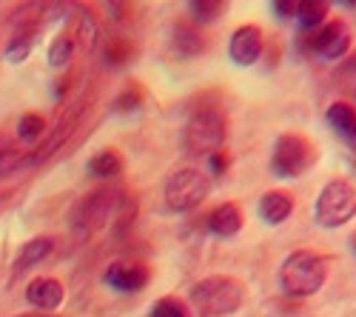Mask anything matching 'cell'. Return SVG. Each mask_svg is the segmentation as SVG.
<instances>
[{"instance_id":"1","label":"cell","mask_w":356,"mask_h":317,"mask_svg":"<svg viewBox=\"0 0 356 317\" xmlns=\"http://www.w3.org/2000/svg\"><path fill=\"white\" fill-rule=\"evenodd\" d=\"M245 303V283L231 275H211L191 286L188 309L197 317H231Z\"/></svg>"},{"instance_id":"2","label":"cell","mask_w":356,"mask_h":317,"mask_svg":"<svg viewBox=\"0 0 356 317\" xmlns=\"http://www.w3.org/2000/svg\"><path fill=\"white\" fill-rule=\"evenodd\" d=\"M325 280H328V257L311 249L291 252L280 266V289L288 297H311L322 289Z\"/></svg>"},{"instance_id":"3","label":"cell","mask_w":356,"mask_h":317,"mask_svg":"<svg viewBox=\"0 0 356 317\" xmlns=\"http://www.w3.org/2000/svg\"><path fill=\"white\" fill-rule=\"evenodd\" d=\"M228 137V118L220 106H205L197 109L183 132V146L188 155H214L225 146Z\"/></svg>"},{"instance_id":"4","label":"cell","mask_w":356,"mask_h":317,"mask_svg":"<svg viewBox=\"0 0 356 317\" xmlns=\"http://www.w3.org/2000/svg\"><path fill=\"white\" fill-rule=\"evenodd\" d=\"M316 163V146L314 140H308L300 132H285L274 140V152H271V171L282 180L300 178Z\"/></svg>"},{"instance_id":"5","label":"cell","mask_w":356,"mask_h":317,"mask_svg":"<svg viewBox=\"0 0 356 317\" xmlns=\"http://www.w3.org/2000/svg\"><path fill=\"white\" fill-rule=\"evenodd\" d=\"M356 217V189L353 183L337 178L322 186L316 203H314V220L322 229H339L348 220Z\"/></svg>"},{"instance_id":"6","label":"cell","mask_w":356,"mask_h":317,"mask_svg":"<svg viewBox=\"0 0 356 317\" xmlns=\"http://www.w3.org/2000/svg\"><path fill=\"white\" fill-rule=\"evenodd\" d=\"M211 194V178L200 169H180L165 183V203L174 212H191Z\"/></svg>"},{"instance_id":"7","label":"cell","mask_w":356,"mask_h":317,"mask_svg":"<svg viewBox=\"0 0 356 317\" xmlns=\"http://www.w3.org/2000/svg\"><path fill=\"white\" fill-rule=\"evenodd\" d=\"M308 49L319 54L322 61H342L350 49V32L345 20H325L319 29H314L308 38Z\"/></svg>"},{"instance_id":"8","label":"cell","mask_w":356,"mask_h":317,"mask_svg":"<svg viewBox=\"0 0 356 317\" xmlns=\"http://www.w3.org/2000/svg\"><path fill=\"white\" fill-rule=\"evenodd\" d=\"M111 209H114V194L108 192V189H100V192H92L88 194L83 203H80V209H77V215H74V226H77V232L83 235H88L92 229H100V226H106L108 223V215H111Z\"/></svg>"},{"instance_id":"9","label":"cell","mask_w":356,"mask_h":317,"mask_svg":"<svg viewBox=\"0 0 356 317\" xmlns=\"http://www.w3.org/2000/svg\"><path fill=\"white\" fill-rule=\"evenodd\" d=\"M265 38L259 26H240L228 40V54L236 66H254L262 54Z\"/></svg>"},{"instance_id":"10","label":"cell","mask_w":356,"mask_h":317,"mask_svg":"<svg viewBox=\"0 0 356 317\" xmlns=\"http://www.w3.org/2000/svg\"><path fill=\"white\" fill-rule=\"evenodd\" d=\"M106 286L114 292H123V295H134L140 289L148 286V269L140 263H111L103 275Z\"/></svg>"},{"instance_id":"11","label":"cell","mask_w":356,"mask_h":317,"mask_svg":"<svg viewBox=\"0 0 356 317\" xmlns=\"http://www.w3.org/2000/svg\"><path fill=\"white\" fill-rule=\"evenodd\" d=\"M63 297H66L63 283H57L54 277H35L26 286V300L40 311H54L63 303Z\"/></svg>"},{"instance_id":"12","label":"cell","mask_w":356,"mask_h":317,"mask_svg":"<svg viewBox=\"0 0 356 317\" xmlns=\"http://www.w3.org/2000/svg\"><path fill=\"white\" fill-rule=\"evenodd\" d=\"M205 38L202 32L194 26V23H174L171 29V49L177 57H183V61H188V57H197L205 52Z\"/></svg>"},{"instance_id":"13","label":"cell","mask_w":356,"mask_h":317,"mask_svg":"<svg viewBox=\"0 0 356 317\" xmlns=\"http://www.w3.org/2000/svg\"><path fill=\"white\" fill-rule=\"evenodd\" d=\"M291 212H293V197H291L288 192L274 189V192H265V194L259 197V217L268 223V226L285 223V220L291 217Z\"/></svg>"},{"instance_id":"14","label":"cell","mask_w":356,"mask_h":317,"mask_svg":"<svg viewBox=\"0 0 356 317\" xmlns=\"http://www.w3.org/2000/svg\"><path fill=\"white\" fill-rule=\"evenodd\" d=\"M205 223H209V229L217 238H234L243 229V212L236 209L234 203H222L209 215Z\"/></svg>"},{"instance_id":"15","label":"cell","mask_w":356,"mask_h":317,"mask_svg":"<svg viewBox=\"0 0 356 317\" xmlns=\"http://www.w3.org/2000/svg\"><path fill=\"white\" fill-rule=\"evenodd\" d=\"M325 121H328V126L334 132H339L345 140L356 134V109L345 100H337L328 106V114H325Z\"/></svg>"},{"instance_id":"16","label":"cell","mask_w":356,"mask_h":317,"mask_svg":"<svg viewBox=\"0 0 356 317\" xmlns=\"http://www.w3.org/2000/svg\"><path fill=\"white\" fill-rule=\"evenodd\" d=\"M51 249H54V240H51V238H35V240H29V243L20 249V257L15 261V272L20 275V272H26V269L38 266L40 261H46V257L51 254Z\"/></svg>"},{"instance_id":"17","label":"cell","mask_w":356,"mask_h":317,"mask_svg":"<svg viewBox=\"0 0 356 317\" xmlns=\"http://www.w3.org/2000/svg\"><path fill=\"white\" fill-rule=\"evenodd\" d=\"M120 171H123V160L114 149L97 152L92 160H88V175H95V178H117Z\"/></svg>"},{"instance_id":"18","label":"cell","mask_w":356,"mask_h":317,"mask_svg":"<svg viewBox=\"0 0 356 317\" xmlns=\"http://www.w3.org/2000/svg\"><path fill=\"white\" fill-rule=\"evenodd\" d=\"M325 17H328V3H322V0H316V3H296V20H300V26L308 29V32L319 29L325 23Z\"/></svg>"},{"instance_id":"19","label":"cell","mask_w":356,"mask_h":317,"mask_svg":"<svg viewBox=\"0 0 356 317\" xmlns=\"http://www.w3.org/2000/svg\"><path fill=\"white\" fill-rule=\"evenodd\" d=\"M188 9L194 15V23L205 26V23H214L217 17H222L225 3H217V0H194V3H188Z\"/></svg>"},{"instance_id":"20","label":"cell","mask_w":356,"mask_h":317,"mask_svg":"<svg viewBox=\"0 0 356 317\" xmlns=\"http://www.w3.org/2000/svg\"><path fill=\"white\" fill-rule=\"evenodd\" d=\"M148 317H191V309L180 297H163V300H157L152 306Z\"/></svg>"},{"instance_id":"21","label":"cell","mask_w":356,"mask_h":317,"mask_svg":"<svg viewBox=\"0 0 356 317\" xmlns=\"http://www.w3.org/2000/svg\"><path fill=\"white\" fill-rule=\"evenodd\" d=\"M72 52H74V40H72L69 35H57V38L51 40V46H49V63H51L54 69L66 66V63L72 61Z\"/></svg>"},{"instance_id":"22","label":"cell","mask_w":356,"mask_h":317,"mask_svg":"<svg viewBox=\"0 0 356 317\" xmlns=\"http://www.w3.org/2000/svg\"><path fill=\"white\" fill-rule=\"evenodd\" d=\"M43 132H46V121L40 118V114H23L20 123H17V137H20L23 143L40 140Z\"/></svg>"},{"instance_id":"23","label":"cell","mask_w":356,"mask_h":317,"mask_svg":"<svg viewBox=\"0 0 356 317\" xmlns=\"http://www.w3.org/2000/svg\"><path fill=\"white\" fill-rule=\"evenodd\" d=\"M29 52H32V32H17L12 40H9V46H6V61L9 63H23L26 57H29Z\"/></svg>"},{"instance_id":"24","label":"cell","mask_w":356,"mask_h":317,"mask_svg":"<svg viewBox=\"0 0 356 317\" xmlns=\"http://www.w3.org/2000/svg\"><path fill=\"white\" fill-rule=\"evenodd\" d=\"M129 43L120 38V40H111L108 43V49H106V61L111 63V66H123L126 63V57H129Z\"/></svg>"},{"instance_id":"25","label":"cell","mask_w":356,"mask_h":317,"mask_svg":"<svg viewBox=\"0 0 356 317\" xmlns=\"http://www.w3.org/2000/svg\"><path fill=\"white\" fill-rule=\"evenodd\" d=\"M17 163H20V155L12 146H6V143H0V175H6V171L17 169Z\"/></svg>"},{"instance_id":"26","label":"cell","mask_w":356,"mask_h":317,"mask_svg":"<svg viewBox=\"0 0 356 317\" xmlns=\"http://www.w3.org/2000/svg\"><path fill=\"white\" fill-rule=\"evenodd\" d=\"M80 38H83V49L86 52H92L95 49V38H97V29H95V20L92 17H83L80 20Z\"/></svg>"},{"instance_id":"27","label":"cell","mask_w":356,"mask_h":317,"mask_svg":"<svg viewBox=\"0 0 356 317\" xmlns=\"http://www.w3.org/2000/svg\"><path fill=\"white\" fill-rule=\"evenodd\" d=\"M271 9H274V15H277L280 20L296 17V3H293V0H277V3H271Z\"/></svg>"},{"instance_id":"28","label":"cell","mask_w":356,"mask_h":317,"mask_svg":"<svg viewBox=\"0 0 356 317\" xmlns=\"http://www.w3.org/2000/svg\"><path fill=\"white\" fill-rule=\"evenodd\" d=\"M228 155L220 149V152H214V155H209V166H211V171H214V175H222V171L228 169Z\"/></svg>"},{"instance_id":"29","label":"cell","mask_w":356,"mask_h":317,"mask_svg":"<svg viewBox=\"0 0 356 317\" xmlns=\"http://www.w3.org/2000/svg\"><path fill=\"white\" fill-rule=\"evenodd\" d=\"M140 100H143V95L134 89V92H126L120 100H117V109H120V111H129V109H137L140 106Z\"/></svg>"},{"instance_id":"30","label":"cell","mask_w":356,"mask_h":317,"mask_svg":"<svg viewBox=\"0 0 356 317\" xmlns=\"http://www.w3.org/2000/svg\"><path fill=\"white\" fill-rule=\"evenodd\" d=\"M337 75H339V77H348V75H356V52H353V54L348 57V61H345V63H342V66L337 69Z\"/></svg>"},{"instance_id":"31","label":"cell","mask_w":356,"mask_h":317,"mask_svg":"<svg viewBox=\"0 0 356 317\" xmlns=\"http://www.w3.org/2000/svg\"><path fill=\"white\" fill-rule=\"evenodd\" d=\"M348 146H350V149L356 152V134H353V137H348Z\"/></svg>"},{"instance_id":"32","label":"cell","mask_w":356,"mask_h":317,"mask_svg":"<svg viewBox=\"0 0 356 317\" xmlns=\"http://www.w3.org/2000/svg\"><path fill=\"white\" fill-rule=\"evenodd\" d=\"M350 246H353V252H356V232L350 235Z\"/></svg>"},{"instance_id":"33","label":"cell","mask_w":356,"mask_h":317,"mask_svg":"<svg viewBox=\"0 0 356 317\" xmlns=\"http://www.w3.org/2000/svg\"><path fill=\"white\" fill-rule=\"evenodd\" d=\"M29 317H46V314H29Z\"/></svg>"},{"instance_id":"34","label":"cell","mask_w":356,"mask_h":317,"mask_svg":"<svg viewBox=\"0 0 356 317\" xmlns=\"http://www.w3.org/2000/svg\"><path fill=\"white\" fill-rule=\"evenodd\" d=\"M353 95H356V89H353Z\"/></svg>"}]
</instances>
